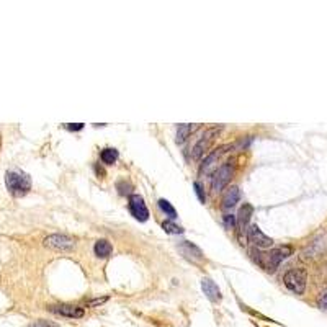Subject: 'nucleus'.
<instances>
[{
  "instance_id": "nucleus-1",
  "label": "nucleus",
  "mask_w": 327,
  "mask_h": 327,
  "mask_svg": "<svg viewBox=\"0 0 327 327\" xmlns=\"http://www.w3.org/2000/svg\"><path fill=\"white\" fill-rule=\"evenodd\" d=\"M250 254L254 257L255 264L264 268L265 272H275V270L278 268V265L293 254V247L291 245H280L277 249H272L270 252L252 250Z\"/></svg>"
},
{
  "instance_id": "nucleus-2",
  "label": "nucleus",
  "mask_w": 327,
  "mask_h": 327,
  "mask_svg": "<svg viewBox=\"0 0 327 327\" xmlns=\"http://www.w3.org/2000/svg\"><path fill=\"white\" fill-rule=\"evenodd\" d=\"M5 185L12 196L20 198V196H25L31 190V179L25 172L13 169L5 174Z\"/></svg>"
},
{
  "instance_id": "nucleus-3",
  "label": "nucleus",
  "mask_w": 327,
  "mask_h": 327,
  "mask_svg": "<svg viewBox=\"0 0 327 327\" xmlns=\"http://www.w3.org/2000/svg\"><path fill=\"white\" fill-rule=\"evenodd\" d=\"M283 283L289 291L294 294H305L307 285V272L306 268H289L283 275Z\"/></svg>"
},
{
  "instance_id": "nucleus-4",
  "label": "nucleus",
  "mask_w": 327,
  "mask_h": 327,
  "mask_svg": "<svg viewBox=\"0 0 327 327\" xmlns=\"http://www.w3.org/2000/svg\"><path fill=\"white\" fill-rule=\"evenodd\" d=\"M232 174H234V169H232L231 164H223L219 169L214 172L213 180H211V188L213 191H221L224 186H226L232 179Z\"/></svg>"
},
{
  "instance_id": "nucleus-5",
  "label": "nucleus",
  "mask_w": 327,
  "mask_h": 327,
  "mask_svg": "<svg viewBox=\"0 0 327 327\" xmlns=\"http://www.w3.org/2000/svg\"><path fill=\"white\" fill-rule=\"evenodd\" d=\"M128 206H129L131 214H133L138 221L144 223V221H147L149 219V209L146 206V203H144V198L141 195L131 193L129 198H128Z\"/></svg>"
},
{
  "instance_id": "nucleus-6",
  "label": "nucleus",
  "mask_w": 327,
  "mask_h": 327,
  "mask_svg": "<svg viewBox=\"0 0 327 327\" xmlns=\"http://www.w3.org/2000/svg\"><path fill=\"white\" fill-rule=\"evenodd\" d=\"M46 247L54 250H71L76 245V239H72L71 236H65V234H51L43 241Z\"/></svg>"
},
{
  "instance_id": "nucleus-7",
  "label": "nucleus",
  "mask_w": 327,
  "mask_h": 327,
  "mask_svg": "<svg viewBox=\"0 0 327 327\" xmlns=\"http://www.w3.org/2000/svg\"><path fill=\"white\" fill-rule=\"evenodd\" d=\"M247 237H249V241L252 242L254 245L260 247V249H267V247H272L273 245V239L268 236H265L264 232L260 231V227L257 226V224H252L247 229Z\"/></svg>"
},
{
  "instance_id": "nucleus-8",
  "label": "nucleus",
  "mask_w": 327,
  "mask_h": 327,
  "mask_svg": "<svg viewBox=\"0 0 327 327\" xmlns=\"http://www.w3.org/2000/svg\"><path fill=\"white\" fill-rule=\"evenodd\" d=\"M219 133V128H213V129H208L206 133H204V136L200 139L198 143L195 144L193 147V152H191V156H193L195 161H200L202 159V156L204 154V151L209 147V143L213 141V136H216V134Z\"/></svg>"
},
{
  "instance_id": "nucleus-9",
  "label": "nucleus",
  "mask_w": 327,
  "mask_h": 327,
  "mask_svg": "<svg viewBox=\"0 0 327 327\" xmlns=\"http://www.w3.org/2000/svg\"><path fill=\"white\" fill-rule=\"evenodd\" d=\"M179 250L186 260L193 262V264H200V262H203V259H204L202 249L196 247L195 244H191V242H182L179 245Z\"/></svg>"
},
{
  "instance_id": "nucleus-10",
  "label": "nucleus",
  "mask_w": 327,
  "mask_h": 327,
  "mask_svg": "<svg viewBox=\"0 0 327 327\" xmlns=\"http://www.w3.org/2000/svg\"><path fill=\"white\" fill-rule=\"evenodd\" d=\"M202 289H203V293L206 294V298L209 301H213V303L221 301V298H223L221 289H219V286L211 278H208V277L202 278Z\"/></svg>"
},
{
  "instance_id": "nucleus-11",
  "label": "nucleus",
  "mask_w": 327,
  "mask_h": 327,
  "mask_svg": "<svg viewBox=\"0 0 327 327\" xmlns=\"http://www.w3.org/2000/svg\"><path fill=\"white\" fill-rule=\"evenodd\" d=\"M51 311L56 312L59 316L64 317H71V319H79V317L83 316V307L72 306V305H61V306H53Z\"/></svg>"
},
{
  "instance_id": "nucleus-12",
  "label": "nucleus",
  "mask_w": 327,
  "mask_h": 327,
  "mask_svg": "<svg viewBox=\"0 0 327 327\" xmlns=\"http://www.w3.org/2000/svg\"><path fill=\"white\" fill-rule=\"evenodd\" d=\"M252 213H254V208H252L249 203H244V206L239 209V214L236 216V219H237V226L236 227H239V237L242 236V232L247 231L245 227H247V224H249V221H250Z\"/></svg>"
},
{
  "instance_id": "nucleus-13",
  "label": "nucleus",
  "mask_w": 327,
  "mask_h": 327,
  "mask_svg": "<svg viewBox=\"0 0 327 327\" xmlns=\"http://www.w3.org/2000/svg\"><path fill=\"white\" fill-rule=\"evenodd\" d=\"M239 200H241V191H239L237 186H231V188H227V191L223 196V209L224 211L232 209L237 203H239Z\"/></svg>"
},
{
  "instance_id": "nucleus-14",
  "label": "nucleus",
  "mask_w": 327,
  "mask_h": 327,
  "mask_svg": "<svg viewBox=\"0 0 327 327\" xmlns=\"http://www.w3.org/2000/svg\"><path fill=\"white\" fill-rule=\"evenodd\" d=\"M111 250H113V247L106 239H100L95 242V247H93V252H95L97 257H100V259H105V257H108L111 254Z\"/></svg>"
},
{
  "instance_id": "nucleus-15",
  "label": "nucleus",
  "mask_w": 327,
  "mask_h": 327,
  "mask_svg": "<svg viewBox=\"0 0 327 327\" xmlns=\"http://www.w3.org/2000/svg\"><path fill=\"white\" fill-rule=\"evenodd\" d=\"M100 159L105 165H113V164L118 161V151H116V149H111V147H106L100 152Z\"/></svg>"
},
{
  "instance_id": "nucleus-16",
  "label": "nucleus",
  "mask_w": 327,
  "mask_h": 327,
  "mask_svg": "<svg viewBox=\"0 0 327 327\" xmlns=\"http://www.w3.org/2000/svg\"><path fill=\"white\" fill-rule=\"evenodd\" d=\"M196 128V126H191V124H180L179 126V131H177V143L182 144L186 141V138L190 136V133Z\"/></svg>"
},
{
  "instance_id": "nucleus-17",
  "label": "nucleus",
  "mask_w": 327,
  "mask_h": 327,
  "mask_svg": "<svg viewBox=\"0 0 327 327\" xmlns=\"http://www.w3.org/2000/svg\"><path fill=\"white\" fill-rule=\"evenodd\" d=\"M159 208H161L162 211L165 213L167 216H169L170 219H175V218H177V211H175V208L172 206L170 202H167V200H164V198L159 200Z\"/></svg>"
},
{
  "instance_id": "nucleus-18",
  "label": "nucleus",
  "mask_w": 327,
  "mask_h": 327,
  "mask_svg": "<svg viewBox=\"0 0 327 327\" xmlns=\"http://www.w3.org/2000/svg\"><path fill=\"white\" fill-rule=\"evenodd\" d=\"M162 229L167 232V234H184V227L177 226L174 221H164Z\"/></svg>"
},
{
  "instance_id": "nucleus-19",
  "label": "nucleus",
  "mask_w": 327,
  "mask_h": 327,
  "mask_svg": "<svg viewBox=\"0 0 327 327\" xmlns=\"http://www.w3.org/2000/svg\"><path fill=\"white\" fill-rule=\"evenodd\" d=\"M218 151H219V149H216V151L211 152V154H208L206 159H204L203 164H202V172H206V170L209 169V167L213 165V162L216 161L218 156H219V154H221V152H218Z\"/></svg>"
},
{
  "instance_id": "nucleus-20",
  "label": "nucleus",
  "mask_w": 327,
  "mask_h": 327,
  "mask_svg": "<svg viewBox=\"0 0 327 327\" xmlns=\"http://www.w3.org/2000/svg\"><path fill=\"white\" fill-rule=\"evenodd\" d=\"M224 226H226V229H236L237 219L234 214H224Z\"/></svg>"
},
{
  "instance_id": "nucleus-21",
  "label": "nucleus",
  "mask_w": 327,
  "mask_h": 327,
  "mask_svg": "<svg viewBox=\"0 0 327 327\" xmlns=\"http://www.w3.org/2000/svg\"><path fill=\"white\" fill-rule=\"evenodd\" d=\"M193 186H195V193L198 195V200H200V202H202V203L206 202V193H204L203 186L200 185V182H195Z\"/></svg>"
},
{
  "instance_id": "nucleus-22",
  "label": "nucleus",
  "mask_w": 327,
  "mask_h": 327,
  "mask_svg": "<svg viewBox=\"0 0 327 327\" xmlns=\"http://www.w3.org/2000/svg\"><path fill=\"white\" fill-rule=\"evenodd\" d=\"M317 306H319L322 311L327 312V288L319 294V298H317Z\"/></svg>"
},
{
  "instance_id": "nucleus-23",
  "label": "nucleus",
  "mask_w": 327,
  "mask_h": 327,
  "mask_svg": "<svg viewBox=\"0 0 327 327\" xmlns=\"http://www.w3.org/2000/svg\"><path fill=\"white\" fill-rule=\"evenodd\" d=\"M28 327H59L58 324H54V322L51 321H44V319H40V321H35L33 324H30Z\"/></svg>"
},
{
  "instance_id": "nucleus-24",
  "label": "nucleus",
  "mask_w": 327,
  "mask_h": 327,
  "mask_svg": "<svg viewBox=\"0 0 327 327\" xmlns=\"http://www.w3.org/2000/svg\"><path fill=\"white\" fill-rule=\"evenodd\" d=\"M105 301H108V296H103V298H95V300L88 301V303H87V306H88V307H95V306H98V305H103Z\"/></svg>"
},
{
  "instance_id": "nucleus-25",
  "label": "nucleus",
  "mask_w": 327,
  "mask_h": 327,
  "mask_svg": "<svg viewBox=\"0 0 327 327\" xmlns=\"http://www.w3.org/2000/svg\"><path fill=\"white\" fill-rule=\"evenodd\" d=\"M118 188H120V193L121 195H131V185H128V184H123V182H120L118 184Z\"/></svg>"
},
{
  "instance_id": "nucleus-26",
  "label": "nucleus",
  "mask_w": 327,
  "mask_h": 327,
  "mask_svg": "<svg viewBox=\"0 0 327 327\" xmlns=\"http://www.w3.org/2000/svg\"><path fill=\"white\" fill-rule=\"evenodd\" d=\"M83 128V124L82 123H76V124H67V129H71V131H81Z\"/></svg>"
}]
</instances>
